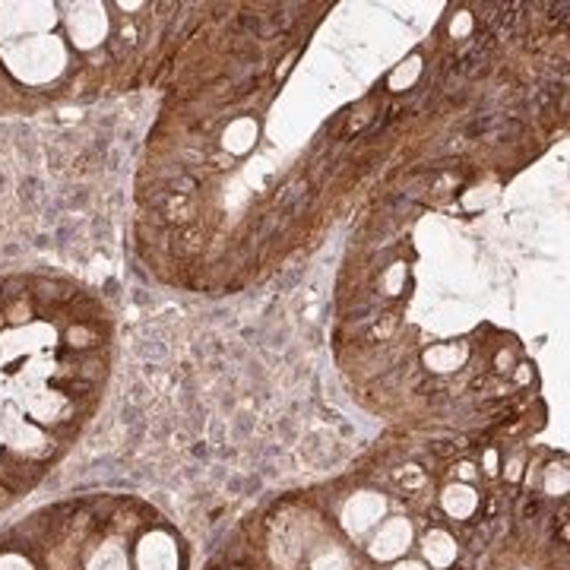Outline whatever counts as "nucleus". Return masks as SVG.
<instances>
[{"mask_svg": "<svg viewBox=\"0 0 570 570\" xmlns=\"http://www.w3.org/2000/svg\"><path fill=\"white\" fill-rule=\"evenodd\" d=\"M406 542H409V523L406 520H393V523H387L384 530L377 532V539H374V554H377L381 561L396 558Z\"/></svg>", "mask_w": 570, "mask_h": 570, "instance_id": "nucleus-1", "label": "nucleus"}, {"mask_svg": "<svg viewBox=\"0 0 570 570\" xmlns=\"http://www.w3.org/2000/svg\"><path fill=\"white\" fill-rule=\"evenodd\" d=\"M425 558L434 568H450L456 558V542L450 539V532L431 530L425 535Z\"/></svg>", "mask_w": 570, "mask_h": 570, "instance_id": "nucleus-2", "label": "nucleus"}, {"mask_svg": "<svg viewBox=\"0 0 570 570\" xmlns=\"http://www.w3.org/2000/svg\"><path fill=\"white\" fill-rule=\"evenodd\" d=\"M441 504H444V510H448L450 517H472L475 513V508H479V494H475V489H469V485H450L448 491H444V498H441Z\"/></svg>", "mask_w": 570, "mask_h": 570, "instance_id": "nucleus-3", "label": "nucleus"}, {"mask_svg": "<svg viewBox=\"0 0 570 570\" xmlns=\"http://www.w3.org/2000/svg\"><path fill=\"white\" fill-rule=\"evenodd\" d=\"M393 570H425V564H415V561H412V564H396Z\"/></svg>", "mask_w": 570, "mask_h": 570, "instance_id": "nucleus-4", "label": "nucleus"}]
</instances>
